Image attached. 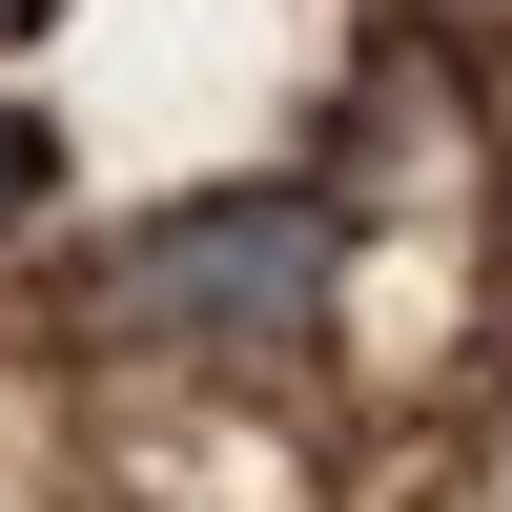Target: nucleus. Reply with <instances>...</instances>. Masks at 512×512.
<instances>
[{
	"mask_svg": "<svg viewBox=\"0 0 512 512\" xmlns=\"http://www.w3.org/2000/svg\"><path fill=\"white\" fill-rule=\"evenodd\" d=\"M41 185H62V144H41V123H21V103H0V226H21V205H41Z\"/></svg>",
	"mask_w": 512,
	"mask_h": 512,
	"instance_id": "2",
	"label": "nucleus"
},
{
	"mask_svg": "<svg viewBox=\"0 0 512 512\" xmlns=\"http://www.w3.org/2000/svg\"><path fill=\"white\" fill-rule=\"evenodd\" d=\"M308 308H328V205L308 185H205V205H164V226H123V267H103V328L205 349V369L287 349Z\"/></svg>",
	"mask_w": 512,
	"mask_h": 512,
	"instance_id": "1",
	"label": "nucleus"
},
{
	"mask_svg": "<svg viewBox=\"0 0 512 512\" xmlns=\"http://www.w3.org/2000/svg\"><path fill=\"white\" fill-rule=\"evenodd\" d=\"M21 21H41V0H0V41H21Z\"/></svg>",
	"mask_w": 512,
	"mask_h": 512,
	"instance_id": "3",
	"label": "nucleus"
}]
</instances>
